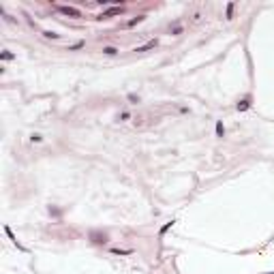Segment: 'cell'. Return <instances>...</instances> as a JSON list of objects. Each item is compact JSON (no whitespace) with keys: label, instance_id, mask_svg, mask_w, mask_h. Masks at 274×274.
Wrapping results in <instances>:
<instances>
[{"label":"cell","instance_id":"6da1fadb","mask_svg":"<svg viewBox=\"0 0 274 274\" xmlns=\"http://www.w3.org/2000/svg\"><path fill=\"white\" fill-rule=\"evenodd\" d=\"M58 13H62V15H71V17H81V13L77 9H73V6H64V4H58L56 6Z\"/></svg>","mask_w":274,"mask_h":274},{"label":"cell","instance_id":"7a4b0ae2","mask_svg":"<svg viewBox=\"0 0 274 274\" xmlns=\"http://www.w3.org/2000/svg\"><path fill=\"white\" fill-rule=\"evenodd\" d=\"M122 11H124V6L120 4V6H114V9H109V11H103L99 17H112V15H120Z\"/></svg>","mask_w":274,"mask_h":274},{"label":"cell","instance_id":"3957f363","mask_svg":"<svg viewBox=\"0 0 274 274\" xmlns=\"http://www.w3.org/2000/svg\"><path fill=\"white\" fill-rule=\"evenodd\" d=\"M156 47V41H148L146 45H141V47H137L135 52H139V54H143V52H148V49H154Z\"/></svg>","mask_w":274,"mask_h":274},{"label":"cell","instance_id":"277c9868","mask_svg":"<svg viewBox=\"0 0 274 274\" xmlns=\"http://www.w3.org/2000/svg\"><path fill=\"white\" fill-rule=\"evenodd\" d=\"M103 54H107V56H116V54H118V49H116V47H112V45H107V47H103Z\"/></svg>","mask_w":274,"mask_h":274},{"label":"cell","instance_id":"5b68a950","mask_svg":"<svg viewBox=\"0 0 274 274\" xmlns=\"http://www.w3.org/2000/svg\"><path fill=\"white\" fill-rule=\"evenodd\" d=\"M249 105H251V101H249V99H244V101H240V103H238V109H240V112H244V109H249Z\"/></svg>","mask_w":274,"mask_h":274},{"label":"cell","instance_id":"8992f818","mask_svg":"<svg viewBox=\"0 0 274 274\" xmlns=\"http://www.w3.org/2000/svg\"><path fill=\"white\" fill-rule=\"evenodd\" d=\"M141 19H143V15H137V17H135V19H131V22H129L126 26H129V28H131V26H135V24H139Z\"/></svg>","mask_w":274,"mask_h":274},{"label":"cell","instance_id":"52a82bcc","mask_svg":"<svg viewBox=\"0 0 274 274\" xmlns=\"http://www.w3.org/2000/svg\"><path fill=\"white\" fill-rule=\"evenodd\" d=\"M0 58H2V60H13L15 56H13L11 52H2V54H0Z\"/></svg>","mask_w":274,"mask_h":274},{"label":"cell","instance_id":"ba28073f","mask_svg":"<svg viewBox=\"0 0 274 274\" xmlns=\"http://www.w3.org/2000/svg\"><path fill=\"white\" fill-rule=\"evenodd\" d=\"M169 227H174V221H169V223L165 225V227H161V236H163V234H165V231H167Z\"/></svg>","mask_w":274,"mask_h":274},{"label":"cell","instance_id":"9c48e42d","mask_svg":"<svg viewBox=\"0 0 274 274\" xmlns=\"http://www.w3.org/2000/svg\"><path fill=\"white\" fill-rule=\"evenodd\" d=\"M112 253H116V255H131V251H118V249H114Z\"/></svg>","mask_w":274,"mask_h":274},{"label":"cell","instance_id":"30bf717a","mask_svg":"<svg viewBox=\"0 0 274 274\" xmlns=\"http://www.w3.org/2000/svg\"><path fill=\"white\" fill-rule=\"evenodd\" d=\"M227 17H234V4H227Z\"/></svg>","mask_w":274,"mask_h":274},{"label":"cell","instance_id":"8fae6325","mask_svg":"<svg viewBox=\"0 0 274 274\" xmlns=\"http://www.w3.org/2000/svg\"><path fill=\"white\" fill-rule=\"evenodd\" d=\"M223 133H225V129H223L221 122H218V124H216V135H223Z\"/></svg>","mask_w":274,"mask_h":274},{"label":"cell","instance_id":"7c38bea8","mask_svg":"<svg viewBox=\"0 0 274 274\" xmlns=\"http://www.w3.org/2000/svg\"><path fill=\"white\" fill-rule=\"evenodd\" d=\"M79 47H84V41H79V43H75V45H71L68 49H79Z\"/></svg>","mask_w":274,"mask_h":274},{"label":"cell","instance_id":"4fadbf2b","mask_svg":"<svg viewBox=\"0 0 274 274\" xmlns=\"http://www.w3.org/2000/svg\"><path fill=\"white\" fill-rule=\"evenodd\" d=\"M129 101H131V103H139V99H137L135 94H129Z\"/></svg>","mask_w":274,"mask_h":274}]
</instances>
